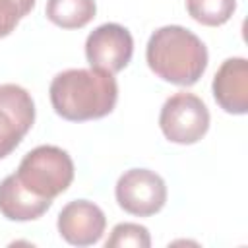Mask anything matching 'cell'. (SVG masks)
<instances>
[{"instance_id": "obj_11", "label": "cell", "mask_w": 248, "mask_h": 248, "mask_svg": "<svg viewBox=\"0 0 248 248\" xmlns=\"http://www.w3.org/2000/svg\"><path fill=\"white\" fill-rule=\"evenodd\" d=\"M46 19L62 29H81L97 14L95 0H46Z\"/></svg>"}, {"instance_id": "obj_7", "label": "cell", "mask_w": 248, "mask_h": 248, "mask_svg": "<svg viewBox=\"0 0 248 248\" xmlns=\"http://www.w3.org/2000/svg\"><path fill=\"white\" fill-rule=\"evenodd\" d=\"M132 54V33L120 23H103L95 27L85 39V58L91 68L118 74L130 64Z\"/></svg>"}, {"instance_id": "obj_5", "label": "cell", "mask_w": 248, "mask_h": 248, "mask_svg": "<svg viewBox=\"0 0 248 248\" xmlns=\"http://www.w3.org/2000/svg\"><path fill=\"white\" fill-rule=\"evenodd\" d=\"M114 196L126 213L151 217L159 213L167 202V184L155 170L130 169L118 178Z\"/></svg>"}, {"instance_id": "obj_9", "label": "cell", "mask_w": 248, "mask_h": 248, "mask_svg": "<svg viewBox=\"0 0 248 248\" xmlns=\"http://www.w3.org/2000/svg\"><path fill=\"white\" fill-rule=\"evenodd\" d=\"M213 97L217 105L229 114L248 112V60L242 56H232L221 62L215 72Z\"/></svg>"}, {"instance_id": "obj_14", "label": "cell", "mask_w": 248, "mask_h": 248, "mask_svg": "<svg viewBox=\"0 0 248 248\" xmlns=\"http://www.w3.org/2000/svg\"><path fill=\"white\" fill-rule=\"evenodd\" d=\"M33 6L35 0H0V39L8 37Z\"/></svg>"}, {"instance_id": "obj_12", "label": "cell", "mask_w": 248, "mask_h": 248, "mask_svg": "<svg viewBox=\"0 0 248 248\" xmlns=\"http://www.w3.org/2000/svg\"><path fill=\"white\" fill-rule=\"evenodd\" d=\"M186 10L198 23L217 27L231 19L236 10V0H186Z\"/></svg>"}, {"instance_id": "obj_8", "label": "cell", "mask_w": 248, "mask_h": 248, "mask_svg": "<svg viewBox=\"0 0 248 248\" xmlns=\"http://www.w3.org/2000/svg\"><path fill=\"white\" fill-rule=\"evenodd\" d=\"M58 232L72 246H91L101 240L107 217L103 209L89 200L68 202L58 213Z\"/></svg>"}, {"instance_id": "obj_6", "label": "cell", "mask_w": 248, "mask_h": 248, "mask_svg": "<svg viewBox=\"0 0 248 248\" xmlns=\"http://www.w3.org/2000/svg\"><path fill=\"white\" fill-rule=\"evenodd\" d=\"M35 103L31 93L17 83L0 85V159L8 157L31 130Z\"/></svg>"}, {"instance_id": "obj_10", "label": "cell", "mask_w": 248, "mask_h": 248, "mask_svg": "<svg viewBox=\"0 0 248 248\" xmlns=\"http://www.w3.org/2000/svg\"><path fill=\"white\" fill-rule=\"evenodd\" d=\"M52 205V200L35 196L29 192L19 178L14 174H8L0 182V213L10 221H33L39 219L48 211Z\"/></svg>"}, {"instance_id": "obj_3", "label": "cell", "mask_w": 248, "mask_h": 248, "mask_svg": "<svg viewBox=\"0 0 248 248\" xmlns=\"http://www.w3.org/2000/svg\"><path fill=\"white\" fill-rule=\"evenodd\" d=\"M16 176L35 196L54 200L74 180V161L62 147L39 145L25 153Z\"/></svg>"}, {"instance_id": "obj_2", "label": "cell", "mask_w": 248, "mask_h": 248, "mask_svg": "<svg viewBox=\"0 0 248 248\" xmlns=\"http://www.w3.org/2000/svg\"><path fill=\"white\" fill-rule=\"evenodd\" d=\"M203 41L182 25H165L151 33L145 48L149 70L174 85H194L207 68Z\"/></svg>"}, {"instance_id": "obj_1", "label": "cell", "mask_w": 248, "mask_h": 248, "mask_svg": "<svg viewBox=\"0 0 248 248\" xmlns=\"http://www.w3.org/2000/svg\"><path fill=\"white\" fill-rule=\"evenodd\" d=\"M52 108L70 122L97 120L112 112L118 101L114 74L97 68H70L56 74L48 87Z\"/></svg>"}, {"instance_id": "obj_13", "label": "cell", "mask_w": 248, "mask_h": 248, "mask_svg": "<svg viewBox=\"0 0 248 248\" xmlns=\"http://www.w3.org/2000/svg\"><path fill=\"white\" fill-rule=\"evenodd\" d=\"M107 248H149L151 246V236L149 231L143 225L138 223H118L112 231L110 236L105 242Z\"/></svg>"}, {"instance_id": "obj_4", "label": "cell", "mask_w": 248, "mask_h": 248, "mask_svg": "<svg viewBox=\"0 0 248 248\" xmlns=\"http://www.w3.org/2000/svg\"><path fill=\"white\" fill-rule=\"evenodd\" d=\"M159 126L169 141L180 145H192L207 134L209 110L198 95L188 91H178L163 103L159 114Z\"/></svg>"}]
</instances>
